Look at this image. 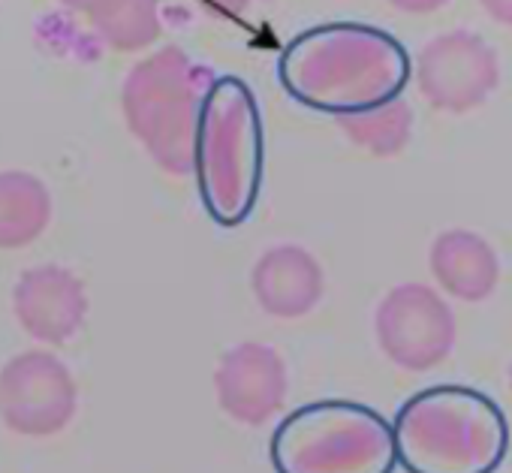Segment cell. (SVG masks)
<instances>
[{
	"mask_svg": "<svg viewBox=\"0 0 512 473\" xmlns=\"http://www.w3.org/2000/svg\"><path fill=\"white\" fill-rule=\"evenodd\" d=\"M392 446L407 473H497L509 452V422L485 392L437 383L401 404Z\"/></svg>",
	"mask_w": 512,
	"mask_h": 473,
	"instance_id": "1",
	"label": "cell"
},
{
	"mask_svg": "<svg viewBox=\"0 0 512 473\" xmlns=\"http://www.w3.org/2000/svg\"><path fill=\"white\" fill-rule=\"evenodd\" d=\"M269 458L275 473H392V425L359 401H311L278 422Z\"/></svg>",
	"mask_w": 512,
	"mask_h": 473,
	"instance_id": "2",
	"label": "cell"
},
{
	"mask_svg": "<svg viewBox=\"0 0 512 473\" xmlns=\"http://www.w3.org/2000/svg\"><path fill=\"white\" fill-rule=\"evenodd\" d=\"M407 70L404 49L383 31L341 28L299 58L290 88L299 100L347 118L398 100Z\"/></svg>",
	"mask_w": 512,
	"mask_h": 473,
	"instance_id": "3",
	"label": "cell"
},
{
	"mask_svg": "<svg viewBox=\"0 0 512 473\" xmlns=\"http://www.w3.org/2000/svg\"><path fill=\"white\" fill-rule=\"evenodd\" d=\"M190 163L199 193L220 226L247 220L263 175V136L250 100L238 88L217 91L193 130Z\"/></svg>",
	"mask_w": 512,
	"mask_h": 473,
	"instance_id": "4",
	"label": "cell"
},
{
	"mask_svg": "<svg viewBox=\"0 0 512 473\" xmlns=\"http://www.w3.org/2000/svg\"><path fill=\"white\" fill-rule=\"evenodd\" d=\"M79 413L73 371L49 350H25L0 368V422L13 434L46 440Z\"/></svg>",
	"mask_w": 512,
	"mask_h": 473,
	"instance_id": "5",
	"label": "cell"
},
{
	"mask_svg": "<svg viewBox=\"0 0 512 473\" xmlns=\"http://www.w3.org/2000/svg\"><path fill=\"white\" fill-rule=\"evenodd\" d=\"M455 314L425 284L392 287L374 311V335L386 359L404 371H431L455 347Z\"/></svg>",
	"mask_w": 512,
	"mask_h": 473,
	"instance_id": "6",
	"label": "cell"
},
{
	"mask_svg": "<svg viewBox=\"0 0 512 473\" xmlns=\"http://www.w3.org/2000/svg\"><path fill=\"white\" fill-rule=\"evenodd\" d=\"M416 79L431 106L461 115L488 100L500 82V64L482 37L470 31H449L419 52Z\"/></svg>",
	"mask_w": 512,
	"mask_h": 473,
	"instance_id": "7",
	"label": "cell"
},
{
	"mask_svg": "<svg viewBox=\"0 0 512 473\" xmlns=\"http://www.w3.org/2000/svg\"><path fill=\"white\" fill-rule=\"evenodd\" d=\"M290 374L284 356L260 341L226 350L214 371L217 407L238 425L260 428L284 410Z\"/></svg>",
	"mask_w": 512,
	"mask_h": 473,
	"instance_id": "8",
	"label": "cell"
},
{
	"mask_svg": "<svg viewBox=\"0 0 512 473\" xmlns=\"http://www.w3.org/2000/svg\"><path fill=\"white\" fill-rule=\"evenodd\" d=\"M13 314L25 335L61 347L85 326L88 290L70 269L46 263L19 275L13 287Z\"/></svg>",
	"mask_w": 512,
	"mask_h": 473,
	"instance_id": "9",
	"label": "cell"
},
{
	"mask_svg": "<svg viewBox=\"0 0 512 473\" xmlns=\"http://www.w3.org/2000/svg\"><path fill=\"white\" fill-rule=\"evenodd\" d=\"M250 290L269 317L302 320L323 302L326 275L311 251L299 245H278L256 260Z\"/></svg>",
	"mask_w": 512,
	"mask_h": 473,
	"instance_id": "10",
	"label": "cell"
},
{
	"mask_svg": "<svg viewBox=\"0 0 512 473\" xmlns=\"http://www.w3.org/2000/svg\"><path fill=\"white\" fill-rule=\"evenodd\" d=\"M431 275L443 293L461 302H482L497 290L500 260L494 248L470 229H446L440 232L431 254Z\"/></svg>",
	"mask_w": 512,
	"mask_h": 473,
	"instance_id": "11",
	"label": "cell"
},
{
	"mask_svg": "<svg viewBox=\"0 0 512 473\" xmlns=\"http://www.w3.org/2000/svg\"><path fill=\"white\" fill-rule=\"evenodd\" d=\"M52 220L46 184L28 172H0V251H22Z\"/></svg>",
	"mask_w": 512,
	"mask_h": 473,
	"instance_id": "12",
	"label": "cell"
},
{
	"mask_svg": "<svg viewBox=\"0 0 512 473\" xmlns=\"http://www.w3.org/2000/svg\"><path fill=\"white\" fill-rule=\"evenodd\" d=\"M344 127L350 133V139L362 148H368L371 154L389 157L398 154L407 139H410V127H413V115L407 109V103L392 100L383 103L377 109L359 112V115H347Z\"/></svg>",
	"mask_w": 512,
	"mask_h": 473,
	"instance_id": "13",
	"label": "cell"
},
{
	"mask_svg": "<svg viewBox=\"0 0 512 473\" xmlns=\"http://www.w3.org/2000/svg\"><path fill=\"white\" fill-rule=\"evenodd\" d=\"M479 4H482V10H485L494 22L512 25V0H479Z\"/></svg>",
	"mask_w": 512,
	"mask_h": 473,
	"instance_id": "14",
	"label": "cell"
},
{
	"mask_svg": "<svg viewBox=\"0 0 512 473\" xmlns=\"http://www.w3.org/2000/svg\"><path fill=\"white\" fill-rule=\"evenodd\" d=\"M392 4L407 13H434L446 4V0H392Z\"/></svg>",
	"mask_w": 512,
	"mask_h": 473,
	"instance_id": "15",
	"label": "cell"
},
{
	"mask_svg": "<svg viewBox=\"0 0 512 473\" xmlns=\"http://www.w3.org/2000/svg\"><path fill=\"white\" fill-rule=\"evenodd\" d=\"M509 386H512V365H509Z\"/></svg>",
	"mask_w": 512,
	"mask_h": 473,
	"instance_id": "16",
	"label": "cell"
}]
</instances>
